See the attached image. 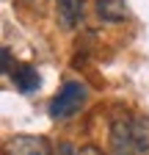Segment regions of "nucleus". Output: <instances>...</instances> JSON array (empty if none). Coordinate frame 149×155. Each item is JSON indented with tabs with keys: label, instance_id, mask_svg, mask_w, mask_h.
<instances>
[{
	"label": "nucleus",
	"instance_id": "obj_3",
	"mask_svg": "<svg viewBox=\"0 0 149 155\" xmlns=\"http://www.w3.org/2000/svg\"><path fill=\"white\" fill-rule=\"evenodd\" d=\"M6 155H52V147L44 136L17 133L6 141Z\"/></svg>",
	"mask_w": 149,
	"mask_h": 155
},
{
	"label": "nucleus",
	"instance_id": "obj_6",
	"mask_svg": "<svg viewBox=\"0 0 149 155\" xmlns=\"http://www.w3.org/2000/svg\"><path fill=\"white\" fill-rule=\"evenodd\" d=\"M58 3V17L66 28H74L83 17V0H55Z\"/></svg>",
	"mask_w": 149,
	"mask_h": 155
},
{
	"label": "nucleus",
	"instance_id": "obj_4",
	"mask_svg": "<svg viewBox=\"0 0 149 155\" xmlns=\"http://www.w3.org/2000/svg\"><path fill=\"white\" fill-rule=\"evenodd\" d=\"M11 81H14V86H17V89L25 91V94H30V91H36V89L42 86L39 72H36V67H30V64H20V67H14Z\"/></svg>",
	"mask_w": 149,
	"mask_h": 155
},
{
	"label": "nucleus",
	"instance_id": "obj_7",
	"mask_svg": "<svg viewBox=\"0 0 149 155\" xmlns=\"http://www.w3.org/2000/svg\"><path fill=\"white\" fill-rule=\"evenodd\" d=\"M69 155H105V152L100 147H94V144H83L78 150H69Z\"/></svg>",
	"mask_w": 149,
	"mask_h": 155
},
{
	"label": "nucleus",
	"instance_id": "obj_8",
	"mask_svg": "<svg viewBox=\"0 0 149 155\" xmlns=\"http://www.w3.org/2000/svg\"><path fill=\"white\" fill-rule=\"evenodd\" d=\"M3 75H6V78L14 75V69H11V50H8V47H3Z\"/></svg>",
	"mask_w": 149,
	"mask_h": 155
},
{
	"label": "nucleus",
	"instance_id": "obj_2",
	"mask_svg": "<svg viewBox=\"0 0 149 155\" xmlns=\"http://www.w3.org/2000/svg\"><path fill=\"white\" fill-rule=\"evenodd\" d=\"M86 97H88V89L78 81H66L61 86V91L52 97L50 103V116L52 119H69L74 116L83 105H86Z\"/></svg>",
	"mask_w": 149,
	"mask_h": 155
},
{
	"label": "nucleus",
	"instance_id": "obj_1",
	"mask_svg": "<svg viewBox=\"0 0 149 155\" xmlns=\"http://www.w3.org/2000/svg\"><path fill=\"white\" fill-rule=\"evenodd\" d=\"M110 152L113 155H149V119L119 116L110 125Z\"/></svg>",
	"mask_w": 149,
	"mask_h": 155
},
{
	"label": "nucleus",
	"instance_id": "obj_5",
	"mask_svg": "<svg viewBox=\"0 0 149 155\" xmlns=\"http://www.w3.org/2000/svg\"><path fill=\"white\" fill-rule=\"evenodd\" d=\"M97 14L105 22H122L127 19V0H97Z\"/></svg>",
	"mask_w": 149,
	"mask_h": 155
}]
</instances>
